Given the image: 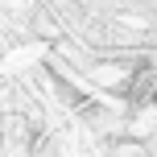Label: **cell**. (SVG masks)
<instances>
[{
    "mask_svg": "<svg viewBox=\"0 0 157 157\" xmlns=\"http://www.w3.org/2000/svg\"><path fill=\"white\" fill-rule=\"evenodd\" d=\"M128 99L136 103V108H145V103H157V62H141L132 75H128Z\"/></svg>",
    "mask_w": 157,
    "mask_h": 157,
    "instance_id": "cell-1",
    "label": "cell"
}]
</instances>
